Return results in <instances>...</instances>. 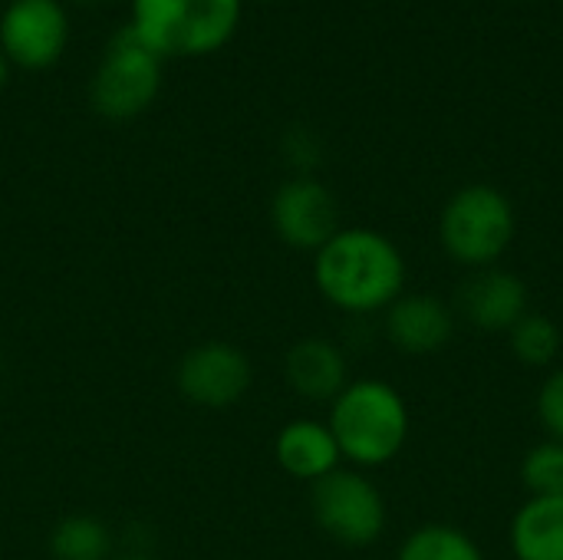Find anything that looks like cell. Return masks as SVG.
Wrapping results in <instances>:
<instances>
[{
	"mask_svg": "<svg viewBox=\"0 0 563 560\" xmlns=\"http://www.w3.org/2000/svg\"><path fill=\"white\" fill-rule=\"evenodd\" d=\"M455 307L435 294L406 290L396 304L383 310L386 340L406 356H432L442 353L455 337Z\"/></svg>",
	"mask_w": 563,
	"mask_h": 560,
	"instance_id": "8fae6325",
	"label": "cell"
},
{
	"mask_svg": "<svg viewBox=\"0 0 563 560\" xmlns=\"http://www.w3.org/2000/svg\"><path fill=\"white\" fill-rule=\"evenodd\" d=\"M531 310L528 284L505 267L468 271L455 290V317L482 333H508Z\"/></svg>",
	"mask_w": 563,
	"mask_h": 560,
	"instance_id": "30bf717a",
	"label": "cell"
},
{
	"mask_svg": "<svg viewBox=\"0 0 563 560\" xmlns=\"http://www.w3.org/2000/svg\"><path fill=\"white\" fill-rule=\"evenodd\" d=\"M7 83H10V63H7V56L0 53V92L7 89Z\"/></svg>",
	"mask_w": 563,
	"mask_h": 560,
	"instance_id": "44dd1931",
	"label": "cell"
},
{
	"mask_svg": "<svg viewBox=\"0 0 563 560\" xmlns=\"http://www.w3.org/2000/svg\"><path fill=\"white\" fill-rule=\"evenodd\" d=\"M287 386L307 403H333L350 386L346 353L327 337H303L284 356Z\"/></svg>",
	"mask_w": 563,
	"mask_h": 560,
	"instance_id": "7c38bea8",
	"label": "cell"
},
{
	"mask_svg": "<svg viewBox=\"0 0 563 560\" xmlns=\"http://www.w3.org/2000/svg\"><path fill=\"white\" fill-rule=\"evenodd\" d=\"M112 551V535L106 521L92 515H66L49 531L53 560H106Z\"/></svg>",
	"mask_w": 563,
	"mask_h": 560,
	"instance_id": "2e32d148",
	"label": "cell"
},
{
	"mask_svg": "<svg viewBox=\"0 0 563 560\" xmlns=\"http://www.w3.org/2000/svg\"><path fill=\"white\" fill-rule=\"evenodd\" d=\"M343 462L353 469H383L396 462L409 442L412 416L409 403L393 383L350 380V386L330 403L327 419Z\"/></svg>",
	"mask_w": 563,
	"mask_h": 560,
	"instance_id": "7a4b0ae2",
	"label": "cell"
},
{
	"mask_svg": "<svg viewBox=\"0 0 563 560\" xmlns=\"http://www.w3.org/2000/svg\"><path fill=\"white\" fill-rule=\"evenodd\" d=\"M69 43L63 0H10L0 13V53L16 69H49Z\"/></svg>",
	"mask_w": 563,
	"mask_h": 560,
	"instance_id": "ba28073f",
	"label": "cell"
},
{
	"mask_svg": "<svg viewBox=\"0 0 563 560\" xmlns=\"http://www.w3.org/2000/svg\"><path fill=\"white\" fill-rule=\"evenodd\" d=\"M317 528L343 548H369L383 538L389 508L383 488L360 469H336L310 485Z\"/></svg>",
	"mask_w": 563,
	"mask_h": 560,
	"instance_id": "8992f818",
	"label": "cell"
},
{
	"mask_svg": "<svg viewBox=\"0 0 563 560\" xmlns=\"http://www.w3.org/2000/svg\"><path fill=\"white\" fill-rule=\"evenodd\" d=\"M406 254L376 228H340L313 254V284L320 297L350 317L383 314L406 294Z\"/></svg>",
	"mask_w": 563,
	"mask_h": 560,
	"instance_id": "6da1fadb",
	"label": "cell"
},
{
	"mask_svg": "<svg viewBox=\"0 0 563 560\" xmlns=\"http://www.w3.org/2000/svg\"><path fill=\"white\" fill-rule=\"evenodd\" d=\"M508 347L511 356L531 370H548L554 366V360L561 356L563 333L561 327L554 323V317L548 314H534L528 310L511 330H508Z\"/></svg>",
	"mask_w": 563,
	"mask_h": 560,
	"instance_id": "e0dca14e",
	"label": "cell"
},
{
	"mask_svg": "<svg viewBox=\"0 0 563 560\" xmlns=\"http://www.w3.org/2000/svg\"><path fill=\"white\" fill-rule=\"evenodd\" d=\"M274 459L280 472L297 482H320L343 465L340 446L327 422L320 419H290L274 439Z\"/></svg>",
	"mask_w": 563,
	"mask_h": 560,
	"instance_id": "4fadbf2b",
	"label": "cell"
},
{
	"mask_svg": "<svg viewBox=\"0 0 563 560\" xmlns=\"http://www.w3.org/2000/svg\"><path fill=\"white\" fill-rule=\"evenodd\" d=\"M515 560H563V495L528 498L508 525Z\"/></svg>",
	"mask_w": 563,
	"mask_h": 560,
	"instance_id": "5bb4252c",
	"label": "cell"
},
{
	"mask_svg": "<svg viewBox=\"0 0 563 560\" xmlns=\"http://www.w3.org/2000/svg\"><path fill=\"white\" fill-rule=\"evenodd\" d=\"M115 560H148V558H115Z\"/></svg>",
	"mask_w": 563,
	"mask_h": 560,
	"instance_id": "7402d4cb",
	"label": "cell"
},
{
	"mask_svg": "<svg viewBox=\"0 0 563 560\" xmlns=\"http://www.w3.org/2000/svg\"><path fill=\"white\" fill-rule=\"evenodd\" d=\"M534 409H538V422H541L544 436L554 442H563V366L544 376V383L538 386Z\"/></svg>",
	"mask_w": 563,
	"mask_h": 560,
	"instance_id": "d6986e66",
	"label": "cell"
},
{
	"mask_svg": "<svg viewBox=\"0 0 563 560\" xmlns=\"http://www.w3.org/2000/svg\"><path fill=\"white\" fill-rule=\"evenodd\" d=\"M244 0H132L135 36L162 59L218 53L241 26Z\"/></svg>",
	"mask_w": 563,
	"mask_h": 560,
	"instance_id": "3957f363",
	"label": "cell"
},
{
	"mask_svg": "<svg viewBox=\"0 0 563 560\" xmlns=\"http://www.w3.org/2000/svg\"><path fill=\"white\" fill-rule=\"evenodd\" d=\"M396 560H488L478 541L459 525L429 521L409 531L396 551Z\"/></svg>",
	"mask_w": 563,
	"mask_h": 560,
	"instance_id": "9a60e30c",
	"label": "cell"
},
{
	"mask_svg": "<svg viewBox=\"0 0 563 560\" xmlns=\"http://www.w3.org/2000/svg\"><path fill=\"white\" fill-rule=\"evenodd\" d=\"M254 383L247 353L228 340H205L191 347L175 366V389L198 409H231Z\"/></svg>",
	"mask_w": 563,
	"mask_h": 560,
	"instance_id": "52a82bcc",
	"label": "cell"
},
{
	"mask_svg": "<svg viewBox=\"0 0 563 560\" xmlns=\"http://www.w3.org/2000/svg\"><path fill=\"white\" fill-rule=\"evenodd\" d=\"M162 89V56H155L132 26H122L109 46L89 83V102L96 116L109 122H129L142 116Z\"/></svg>",
	"mask_w": 563,
	"mask_h": 560,
	"instance_id": "5b68a950",
	"label": "cell"
},
{
	"mask_svg": "<svg viewBox=\"0 0 563 560\" xmlns=\"http://www.w3.org/2000/svg\"><path fill=\"white\" fill-rule=\"evenodd\" d=\"M518 238L515 201L485 182L459 188L439 215L442 251L468 271L495 267Z\"/></svg>",
	"mask_w": 563,
	"mask_h": 560,
	"instance_id": "277c9868",
	"label": "cell"
},
{
	"mask_svg": "<svg viewBox=\"0 0 563 560\" xmlns=\"http://www.w3.org/2000/svg\"><path fill=\"white\" fill-rule=\"evenodd\" d=\"M287 158L297 165V175H310V168H313V162L320 158V145H317V139L310 135V132H303V129H294L290 135H287Z\"/></svg>",
	"mask_w": 563,
	"mask_h": 560,
	"instance_id": "ffe728a7",
	"label": "cell"
},
{
	"mask_svg": "<svg viewBox=\"0 0 563 560\" xmlns=\"http://www.w3.org/2000/svg\"><path fill=\"white\" fill-rule=\"evenodd\" d=\"M521 485L528 498L563 495V442L541 439L521 459Z\"/></svg>",
	"mask_w": 563,
	"mask_h": 560,
	"instance_id": "ac0fdd59",
	"label": "cell"
},
{
	"mask_svg": "<svg viewBox=\"0 0 563 560\" xmlns=\"http://www.w3.org/2000/svg\"><path fill=\"white\" fill-rule=\"evenodd\" d=\"M271 228L287 248L317 254L340 231V205L320 178L294 175L271 198Z\"/></svg>",
	"mask_w": 563,
	"mask_h": 560,
	"instance_id": "9c48e42d",
	"label": "cell"
}]
</instances>
